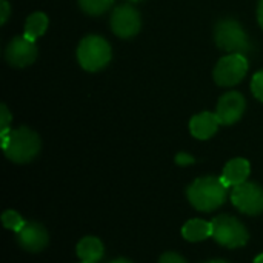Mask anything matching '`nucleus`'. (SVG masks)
<instances>
[{"mask_svg":"<svg viewBox=\"0 0 263 263\" xmlns=\"http://www.w3.org/2000/svg\"><path fill=\"white\" fill-rule=\"evenodd\" d=\"M111 46L109 43L99 35L85 37L77 49V59L83 69L99 71L111 62Z\"/></svg>","mask_w":263,"mask_h":263,"instance_id":"4","label":"nucleus"},{"mask_svg":"<svg viewBox=\"0 0 263 263\" xmlns=\"http://www.w3.org/2000/svg\"><path fill=\"white\" fill-rule=\"evenodd\" d=\"M142 26L140 14L131 5H120L111 15V29L122 39L134 37Z\"/></svg>","mask_w":263,"mask_h":263,"instance_id":"8","label":"nucleus"},{"mask_svg":"<svg viewBox=\"0 0 263 263\" xmlns=\"http://www.w3.org/2000/svg\"><path fill=\"white\" fill-rule=\"evenodd\" d=\"M77 256L82 262H89V263H97L105 253V247L100 242V239L88 236L83 237L79 243H77Z\"/></svg>","mask_w":263,"mask_h":263,"instance_id":"14","label":"nucleus"},{"mask_svg":"<svg viewBox=\"0 0 263 263\" xmlns=\"http://www.w3.org/2000/svg\"><path fill=\"white\" fill-rule=\"evenodd\" d=\"M182 236L188 242H202L213 236V223L203 219L188 220L182 228Z\"/></svg>","mask_w":263,"mask_h":263,"instance_id":"15","label":"nucleus"},{"mask_svg":"<svg viewBox=\"0 0 263 263\" xmlns=\"http://www.w3.org/2000/svg\"><path fill=\"white\" fill-rule=\"evenodd\" d=\"M228 186L222 177L206 176L196 179L186 188V197L193 208L202 213H210L220 208L227 200Z\"/></svg>","mask_w":263,"mask_h":263,"instance_id":"1","label":"nucleus"},{"mask_svg":"<svg viewBox=\"0 0 263 263\" xmlns=\"http://www.w3.org/2000/svg\"><path fill=\"white\" fill-rule=\"evenodd\" d=\"M2 223L6 230L9 231H14V233H18L25 225L26 222L22 219V216L17 213V211H12V210H8L2 214Z\"/></svg>","mask_w":263,"mask_h":263,"instance_id":"18","label":"nucleus"},{"mask_svg":"<svg viewBox=\"0 0 263 263\" xmlns=\"http://www.w3.org/2000/svg\"><path fill=\"white\" fill-rule=\"evenodd\" d=\"M233 205L247 216H259L263 213V188L257 183L245 182L231 191Z\"/></svg>","mask_w":263,"mask_h":263,"instance_id":"7","label":"nucleus"},{"mask_svg":"<svg viewBox=\"0 0 263 263\" xmlns=\"http://www.w3.org/2000/svg\"><path fill=\"white\" fill-rule=\"evenodd\" d=\"M82 263H89V262H82Z\"/></svg>","mask_w":263,"mask_h":263,"instance_id":"29","label":"nucleus"},{"mask_svg":"<svg viewBox=\"0 0 263 263\" xmlns=\"http://www.w3.org/2000/svg\"><path fill=\"white\" fill-rule=\"evenodd\" d=\"M109 263H133L131 260H128V259H116V260H112V262Z\"/></svg>","mask_w":263,"mask_h":263,"instance_id":"25","label":"nucleus"},{"mask_svg":"<svg viewBox=\"0 0 263 263\" xmlns=\"http://www.w3.org/2000/svg\"><path fill=\"white\" fill-rule=\"evenodd\" d=\"M251 174V165L247 159L237 157L230 160L222 173V180L228 188L239 186L245 182H248V177Z\"/></svg>","mask_w":263,"mask_h":263,"instance_id":"13","label":"nucleus"},{"mask_svg":"<svg viewBox=\"0 0 263 263\" xmlns=\"http://www.w3.org/2000/svg\"><path fill=\"white\" fill-rule=\"evenodd\" d=\"M6 60L15 68H25L31 65L37 57V46L26 37H15L6 46Z\"/></svg>","mask_w":263,"mask_h":263,"instance_id":"10","label":"nucleus"},{"mask_svg":"<svg viewBox=\"0 0 263 263\" xmlns=\"http://www.w3.org/2000/svg\"><path fill=\"white\" fill-rule=\"evenodd\" d=\"M211 223H213L211 237L225 248H230V250L242 248L250 240V234L245 225L233 216H228V214L217 216L211 220Z\"/></svg>","mask_w":263,"mask_h":263,"instance_id":"3","label":"nucleus"},{"mask_svg":"<svg viewBox=\"0 0 263 263\" xmlns=\"http://www.w3.org/2000/svg\"><path fill=\"white\" fill-rule=\"evenodd\" d=\"M0 139L5 156L14 163H28L40 153V137L29 128L11 129L9 133L0 134Z\"/></svg>","mask_w":263,"mask_h":263,"instance_id":"2","label":"nucleus"},{"mask_svg":"<svg viewBox=\"0 0 263 263\" xmlns=\"http://www.w3.org/2000/svg\"><path fill=\"white\" fill-rule=\"evenodd\" d=\"M12 120V116L9 114L6 105H2L0 106V134H5V133H9V123Z\"/></svg>","mask_w":263,"mask_h":263,"instance_id":"20","label":"nucleus"},{"mask_svg":"<svg viewBox=\"0 0 263 263\" xmlns=\"http://www.w3.org/2000/svg\"><path fill=\"white\" fill-rule=\"evenodd\" d=\"M205 263H228L227 260H220V259H216V260H210V262H205Z\"/></svg>","mask_w":263,"mask_h":263,"instance_id":"27","label":"nucleus"},{"mask_svg":"<svg viewBox=\"0 0 263 263\" xmlns=\"http://www.w3.org/2000/svg\"><path fill=\"white\" fill-rule=\"evenodd\" d=\"M159 263H188L180 254H177V253H165L162 257H160V260Z\"/></svg>","mask_w":263,"mask_h":263,"instance_id":"21","label":"nucleus"},{"mask_svg":"<svg viewBox=\"0 0 263 263\" xmlns=\"http://www.w3.org/2000/svg\"><path fill=\"white\" fill-rule=\"evenodd\" d=\"M257 18H259V23L263 28V0H260L259 3V9H257Z\"/></svg>","mask_w":263,"mask_h":263,"instance_id":"24","label":"nucleus"},{"mask_svg":"<svg viewBox=\"0 0 263 263\" xmlns=\"http://www.w3.org/2000/svg\"><path fill=\"white\" fill-rule=\"evenodd\" d=\"M248 60L243 54H228L222 57L214 68V80L220 86H234L245 77Z\"/></svg>","mask_w":263,"mask_h":263,"instance_id":"6","label":"nucleus"},{"mask_svg":"<svg viewBox=\"0 0 263 263\" xmlns=\"http://www.w3.org/2000/svg\"><path fill=\"white\" fill-rule=\"evenodd\" d=\"M194 162H196V159L193 156L186 154V153H179L176 156V163L180 165V166H188V165H193Z\"/></svg>","mask_w":263,"mask_h":263,"instance_id":"22","label":"nucleus"},{"mask_svg":"<svg viewBox=\"0 0 263 263\" xmlns=\"http://www.w3.org/2000/svg\"><path fill=\"white\" fill-rule=\"evenodd\" d=\"M18 245L28 253H40L49 243V234L46 228L37 222H28L17 233Z\"/></svg>","mask_w":263,"mask_h":263,"instance_id":"11","label":"nucleus"},{"mask_svg":"<svg viewBox=\"0 0 263 263\" xmlns=\"http://www.w3.org/2000/svg\"><path fill=\"white\" fill-rule=\"evenodd\" d=\"M251 91L256 99L263 102V71H259L254 74V77L251 80Z\"/></svg>","mask_w":263,"mask_h":263,"instance_id":"19","label":"nucleus"},{"mask_svg":"<svg viewBox=\"0 0 263 263\" xmlns=\"http://www.w3.org/2000/svg\"><path fill=\"white\" fill-rule=\"evenodd\" d=\"M48 28V17L43 12H32L25 23V34L23 37H26L31 42H35V39H39L40 35L45 34Z\"/></svg>","mask_w":263,"mask_h":263,"instance_id":"16","label":"nucleus"},{"mask_svg":"<svg viewBox=\"0 0 263 263\" xmlns=\"http://www.w3.org/2000/svg\"><path fill=\"white\" fill-rule=\"evenodd\" d=\"M245 97L237 91H231L220 97L216 114L220 120V125H233L240 120V117L245 112Z\"/></svg>","mask_w":263,"mask_h":263,"instance_id":"9","label":"nucleus"},{"mask_svg":"<svg viewBox=\"0 0 263 263\" xmlns=\"http://www.w3.org/2000/svg\"><path fill=\"white\" fill-rule=\"evenodd\" d=\"M114 0H79L80 8L89 15H100L106 12Z\"/></svg>","mask_w":263,"mask_h":263,"instance_id":"17","label":"nucleus"},{"mask_svg":"<svg viewBox=\"0 0 263 263\" xmlns=\"http://www.w3.org/2000/svg\"><path fill=\"white\" fill-rule=\"evenodd\" d=\"M128 2H142V0H128Z\"/></svg>","mask_w":263,"mask_h":263,"instance_id":"28","label":"nucleus"},{"mask_svg":"<svg viewBox=\"0 0 263 263\" xmlns=\"http://www.w3.org/2000/svg\"><path fill=\"white\" fill-rule=\"evenodd\" d=\"M216 43L219 48L228 51L230 54H247L250 51V40L247 32L237 20L225 18L216 26Z\"/></svg>","mask_w":263,"mask_h":263,"instance_id":"5","label":"nucleus"},{"mask_svg":"<svg viewBox=\"0 0 263 263\" xmlns=\"http://www.w3.org/2000/svg\"><path fill=\"white\" fill-rule=\"evenodd\" d=\"M0 5H2V25H5L8 17H9V14H11V8H9V3L6 0H2Z\"/></svg>","mask_w":263,"mask_h":263,"instance_id":"23","label":"nucleus"},{"mask_svg":"<svg viewBox=\"0 0 263 263\" xmlns=\"http://www.w3.org/2000/svg\"><path fill=\"white\" fill-rule=\"evenodd\" d=\"M219 125H220V120H219L217 114L205 111V112H200V114H197V116H194L191 119L190 131H191V134L196 139L208 140V139H211L217 133Z\"/></svg>","mask_w":263,"mask_h":263,"instance_id":"12","label":"nucleus"},{"mask_svg":"<svg viewBox=\"0 0 263 263\" xmlns=\"http://www.w3.org/2000/svg\"><path fill=\"white\" fill-rule=\"evenodd\" d=\"M254 263H263V254H260V256H257V257L254 259Z\"/></svg>","mask_w":263,"mask_h":263,"instance_id":"26","label":"nucleus"}]
</instances>
